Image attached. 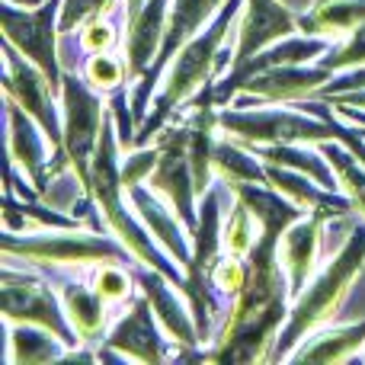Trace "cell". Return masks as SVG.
I'll return each instance as SVG.
<instances>
[{
    "mask_svg": "<svg viewBox=\"0 0 365 365\" xmlns=\"http://www.w3.org/2000/svg\"><path fill=\"white\" fill-rule=\"evenodd\" d=\"M334 109L343 115V119H349L353 125H359L365 132V109H356V106H346V103H334Z\"/></svg>",
    "mask_w": 365,
    "mask_h": 365,
    "instance_id": "obj_39",
    "label": "cell"
},
{
    "mask_svg": "<svg viewBox=\"0 0 365 365\" xmlns=\"http://www.w3.org/2000/svg\"><path fill=\"white\" fill-rule=\"evenodd\" d=\"M77 42H81V48L87 55H93V51H113L115 42H119V32H115L109 16H93L77 29Z\"/></svg>",
    "mask_w": 365,
    "mask_h": 365,
    "instance_id": "obj_36",
    "label": "cell"
},
{
    "mask_svg": "<svg viewBox=\"0 0 365 365\" xmlns=\"http://www.w3.org/2000/svg\"><path fill=\"white\" fill-rule=\"evenodd\" d=\"M119 0H64L61 4V36H74L87 19L93 16H109Z\"/></svg>",
    "mask_w": 365,
    "mask_h": 365,
    "instance_id": "obj_34",
    "label": "cell"
},
{
    "mask_svg": "<svg viewBox=\"0 0 365 365\" xmlns=\"http://www.w3.org/2000/svg\"><path fill=\"white\" fill-rule=\"evenodd\" d=\"M61 4L64 0H42L32 10H19L16 4H0V26H4V38L26 55L45 77L51 87L61 93V48H58V36H61Z\"/></svg>",
    "mask_w": 365,
    "mask_h": 365,
    "instance_id": "obj_10",
    "label": "cell"
},
{
    "mask_svg": "<svg viewBox=\"0 0 365 365\" xmlns=\"http://www.w3.org/2000/svg\"><path fill=\"white\" fill-rule=\"evenodd\" d=\"M158 145L154 148H132V151L125 154V164H119V180L122 186H125V192H132L135 186H141V182H148V177L154 173V167H158Z\"/></svg>",
    "mask_w": 365,
    "mask_h": 365,
    "instance_id": "obj_35",
    "label": "cell"
},
{
    "mask_svg": "<svg viewBox=\"0 0 365 365\" xmlns=\"http://www.w3.org/2000/svg\"><path fill=\"white\" fill-rule=\"evenodd\" d=\"M240 6H244V0H225L218 16H215L199 36L189 38V42L177 51V58L167 64L164 87H160V93L154 96L148 119L138 125L135 148H145L148 141L170 122V115L186 106L202 87H208L212 77L225 68V61L234 58V51H225V42H227V32H231V23H234Z\"/></svg>",
    "mask_w": 365,
    "mask_h": 365,
    "instance_id": "obj_2",
    "label": "cell"
},
{
    "mask_svg": "<svg viewBox=\"0 0 365 365\" xmlns=\"http://www.w3.org/2000/svg\"><path fill=\"white\" fill-rule=\"evenodd\" d=\"M135 282L141 285V295L151 302V308H154V314H158L160 327L170 334V340L177 343V346H195V343H202L192 311H186L180 304L177 292H173L177 285H173L164 272L151 269V266H141V269L135 272Z\"/></svg>",
    "mask_w": 365,
    "mask_h": 365,
    "instance_id": "obj_22",
    "label": "cell"
},
{
    "mask_svg": "<svg viewBox=\"0 0 365 365\" xmlns=\"http://www.w3.org/2000/svg\"><path fill=\"white\" fill-rule=\"evenodd\" d=\"M6 327V362L10 365H45L64 362L71 346L38 324H4Z\"/></svg>",
    "mask_w": 365,
    "mask_h": 365,
    "instance_id": "obj_24",
    "label": "cell"
},
{
    "mask_svg": "<svg viewBox=\"0 0 365 365\" xmlns=\"http://www.w3.org/2000/svg\"><path fill=\"white\" fill-rule=\"evenodd\" d=\"M0 289H4V324H38V327L51 330L55 336H61L71 349H77L81 336L71 327L64 304L51 295V289L42 279L16 272L13 266H4Z\"/></svg>",
    "mask_w": 365,
    "mask_h": 365,
    "instance_id": "obj_13",
    "label": "cell"
},
{
    "mask_svg": "<svg viewBox=\"0 0 365 365\" xmlns=\"http://www.w3.org/2000/svg\"><path fill=\"white\" fill-rule=\"evenodd\" d=\"M6 4H16V6H38L42 0H6Z\"/></svg>",
    "mask_w": 365,
    "mask_h": 365,
    "instance_id": "obj_42",
    "label": "cell"
},
{
    "mask_svg": "<svg viewBox=\"0 0 365 365\" xmlns=\"http://www.w3.org/2000/svg\"><path fill=\"white\" fill-rule=\"evenodd\" d=\"M141 4H145V0H125V16L138 13V10H141Z\"/></svg>",
    "mask_w": 365,
    "mask_h": 365,
    "instance_id": "obj_41",
    "label": "cell"
},
{
    "mask_svg": "<svg viewBox=\"0 0 365 365\" xmlns=\"http://www.w3.org/2000/svg\"><path fill=\"white\" fill-rule=\"evenodd\" d=\"M327 221H334L330 212H308L295 225L285 227L282 240H279V259H282V269L289 276L292 302L304 292L308 276L314 272L317 259H321V240H324V225Z\"/></svg>",
    "mask_w": 365,
    "mask_h": 365,
    "instance_id": "obj_17",
    "label": "cell"
},
{
    "mask_svg": "<svg viewBox=\"0 0 365 365\" xmlns=\"http://www.w3.org/2000/svg\"><path fill=\"white\" fill-rule=\"evenodd\" d=\"M259 240V221L253 215V208L247 205L240 195H234V208L227 215L225 227H221V250L231 257H250V250Z\"/></svg>",
    "mask_w": 365,
    "mask_h": 365,
    "instance_id": "obj_29",
    "label": "cell"
},
{
    "mask_svg": "<svg viewBox=\"0 0 365 365\" xmlns=\"http://www.w3.org/2000/svg\"><path fill=\"white\" fill-rule=\"evenodd\" d=\"M173 0H145L138 13L128 16L125 32V64H128V83H138L154 64L164 42L167 16H170Z\"/></svg>",
    "mask_w": 365,
    "mask_h": 365,
    "instance_id": "obj_21",
    "label": "cell"
},
{
    "mask_svg": "<svg viewBox=\"0 0 365 365\" xmlns=\"http://www.w3.org/2000/svg\"><path fill=\"white\" fill-rule=\"evenodd\" d=\"M321 151H324V158L330 160V167H334L336 180H340V189L353 199V208L365 221V167L340 145V141H321Z\"/></svg>",
    "mask_w": 365,
    "mask_h": 365,
    "instance_id": "obj_30",
    "label": "cell"
},
{
    "mask_svg": "<svg viewBox=\"0 0 365 365\" xmlns=\"http://www.w3.org/2000/svg\"><path fill=\"white\" fill-rule=\"evenodd\" d=\"M292 32H298V13L292 6H285L282 0H244L231 68L253 58L257 51L269 48L279 38L292 36Z\"/></svg>",
    "mask_w": 365,
    "mask_h": 365,
    "instance_id": "obj_16",
    "label": "cell"
},
{
    "mask_svg": "<svg viewBox=\"0 0 365 365\" xmlns=\"http://www.w3.org/2000/svg\"><path fill=\"white\" fill-rule=\"evenodd\" d=\"M365 269V221L349 231L346 244L336 250V257L317 272L308 282V289L292 302L289 317H285L282 330L276 340V353L272 359H289V353L304 340L308 334H314L317 327L330 321L340 311L343 298L349 295L353 282Z\"/></svg>",
    "mask_w": 365,
    "mask_h": 365,
    "instance_id": "obj_4",
    "label": "cell"
},
{
    "mask_svg": "<svg viewBox=\"0 0 365 365\" xmlns=\"http://www.w3.org/2000/svg\"><path fill=\"white\" fill-rule=\"evenodd\" d=\"M365 349V321L308 334L285 362H349Z\"/></svg>",
    "mask_w": 365,
    "mask_h": 365,
    "instance_id": "obj_23",
    "label": "cell"
},
{
    "mask_svg": "<svg viewBox=\"0 0 365 365\" xmlns=\"http://www.w3.org/2000/svg\"><path fill=\"white\" fill-rule=\"evenodd\" d=\"M365 23V0H314L311 10L298 16V29L304 36L346 38L356 26Z\"/></svg>",
    "mask_w": 365,
    "mask_h": 365,
    "instance_id": "obj_25",
    "label": "cell"
},
{
    "mask_svg": "<svg viewBox=\"0 0 365 365\" xmlns=\"http://www.w3.org/2000/svg\"><path fill=\"white\" fill-rule=\"evenodd\" d=\"M119 151H122L119 135H115V122H113V113H109L106 125H103V135H100V145H96V154H93V160H90V195H93V202H96V212H100L103 225L113 231V237H119L141 266L160 269L182 292L186 272L173 269L170 259L160 253L158 240H154L151 231L145 227V221L135 215V208L128 212L125 199H122L125 186H122V180H119Z\"/></svg>",
    "mask_w": 365,
    "mask_h": 365,
    "instance_id": "obj_3",
    "label": "cell"
},
{
    "mask_svg": "<svg viewBox=\"0 0 365 365\" xmlns=\"http://www.w3.org/2000/svg\"><path fill=\"white\" fill-rule=\"evenodd\" d=\"M362 87H365V64H356V68L340 71V74L330 77V83L317 96L330 100V96H336V93H349V90H362Z\"/></svg>",
    "mask_w": 365,
    "mask_h": 365,
    "instance_id": "obj_37",
    "label": "cell"
},
{
    "mask_svg": "<svg viewBox=\"0 0 365 365\" xmlns=\"http://www.w3.org/2000/svg\"><path fill=\"white\" fill-rule=\"evenodd\" d=\"M4 55H6L4 58V90L13 103H19V106L42 125L45 138L51 141V180H55L71 167L68 154H64V119L55 106L58 90L51 87L48 77L26 55H19L6 38H4Z\"/></svg>",
    "mask_w": 365,
    "mask_h": 365,
    "instance_id": "obj_7",
    "label": "cell"
},
{
    "mask_svg": "<svg viewBox=\"0 0 365 365\" xmlns=\"http://www.w3.org/2000/svg\"><path fill=\"white\" fill-rule=\"evenodd\" d=\"M6 128H10V160L38 189V195H45L51 186V160L42 141V125L6 96Z\"/></svg>",
    "mask_w": 365,
    "mask_h": 365,
    "instance_id": "obj_18",
    "label": "cell"
},
{
    "mask_svg": "<svg viewBox=\"0 0 365 365\" xmlns=\"http://www.w3.org/2000/svg\"><path fill=\"white\" fill-rule=\"evenodd\" d=\"M317 64H324V68L334 71V74L356 68V64H365V23L356 26V29L349 32L340 45H336V48L330 45V51L317 58Z\"/></svg>",
    "mask_w": 365,
    "mask_h": 365,
    "instance_id": "obj_33",
    "label": "cell"
},
{
    "mask_svg": "<svg viewBox=\"0 0 365 365\" xmlns=\"http://www.w3.org/2000/svg\"><path fill=\"white\" fill-rule=\"evenodd\" d=\"M4 257L23 259L38 269H93L100 263H132V250L119 237H96L81 234V227H58V231L16 237L13 231L4 234Z\"/></svg>",
    "mask_w": 365,
    "mask_h": 365,
    "instance_id": "obj_6",
    "label": "cell"
},
{
    "mask_svg": "<svg viewBox=\"0 0 365 365\" xmlns=\"http://www.w3.org/2000/svg\"><path fill=\"white\" fill-rule=\"evenodd\" d=\"M128 202H132L135 215L145 221V227L151 231V237L167 250V257H170L173 263H180V269L186 272V266L192 263V247H189L192 234L182 225L180 215L170 212V208L160 202V195L154 192L151 186H145V182L128 192Z\"/></svg>",
    "mask_w": 365,
    "mask_h": 365,
    "instance_id": "obj_20",
    "label": "cell"
},
{
    "mask_svg": "<svg viewBox=\"0 0 365 365\" xmlns=\"http://www.w3.org/2000/svg\"><path fill=\"white\" fill-rule=\"evenodd\" d=\"M215 177L227 186L234 182H266V164L257 154H247L244 145H237L234 138H221L215 141Z\"/></svg>",
    "mask_w": 365,
    "mask_h": 365,
    "instance_id": "obj_28",
    "label": "cell"
},
{
    "mask_svg": "<svg viewBox=\"0 0 365 365\" xmlns=\"http://www.w3.org/2000/svg\"><path fill=\"white\" fill-rule=\"evenodd\" d=\"M330 45H334V38H324V36H285V38H279V42L269 45V48H263L253 58H247V61L234 64V68L221 77V83H215V103L225 106L237 90H244V83L250 81L253 74H259V71L282 68V64L317 61L321 55L330 51Z\"/></svg>",
    "mask_w": 365,
    "mask_h": 365,
    "instance_id": "obj_15",
    "label": "cell"
},
{
    "mask_svg": "<svg viewBox=\"0 0 365 365\" xmlns=\"http://www.w3.org/2000/svg\"><path fill=\"white\" fill-rule=\"evenodd\" d=\"M327 103H346V106L365 109V87L362 90H349V93H336V96H330Z\"/></svg>",
    "mask_w": 365,
    "mask_h": 365,
    "instance_id": "obj_40",
    "label": "cell"
},
{
    "mask_svg": "<svg viewBox=\"0 0 365 365\" xmlns=\"http://www.w3.org/2000/svg\"><path fill=\"white\" fill-rule=\"evenodd\" d=\"M362 359H365V349H362Z\"/></svg>",
    "mask_w": 365,
    "mask_h": 365,
    "instance_id": "obj_43",
    "label": "cell"
},
{
    "mask_svg": "<svg viewBox=\"0 0 365 365\" xmlns=\"http://www.w3.org/2000/svg\"><path fill=\"white\" fill-rule=\"evenodd\" d=\"M106 93L93 90L83 77L64 71L61 77V119H64V154L71 160V173L83 182L90 192V160L100 145L103 125L109 119Z\"/></svg>",
    "mask_w": 365,
    "mask_h": 365,
    "instance_id": "obj_9",
    "label": "cell"
},
{
    "mask_svg": "<svg viewBox=\"0 0 365 365\" xmlns=\"http://www.w3.org/2000/svg\"><path fill=\"white\" fill-rule=\"evenodd\" d=\"M90 285L106 304H125L132 302V276L125 263H100L90 272Z\"/></svg>",
    "mask_w": 365,
    "mask_h": 365,
    "instance_id": "obj_32",
    "label": "cell"
},
{
    "mask_svg": "<svg viewBox=\"0 0 365 365\" xmlns=\"http://www.w3.org/2000/svg\"><path fill=\"white\" fill-rule=\"evenodd\" d=\"M234 195L253 208L259 221V240L250 250V276L247 289L227 311L221 334L215 336L212 349H202L199 359L205 362H269L276 353V340L289 317V276L279 259V240L285 227L304 218V208L282 195L279 189L257 186V182H234Z\"/></svg>",
    "mask_w": 365,
    "mask_h": 365,
    "instance_id": "obj_1",
    "label": "cell"
},
{
    "mask_svg": "<svg viewBox=\"0 0 365 365\" xmlns=\"http://www.w3.org/2000/svg\"><path fill=\"white\" fill-rule=\"evenodd\" d=\"M221 6H225V0H173L170 4V16H167L160 51H158V58H154V64L148 68V74L135 83V93H132V115L138 125L148 119V109H151L148 103L154 100V83H160L167 64L177 58V51L189 38L205 29V23H212V19L218 16Z\"/></svg>",
    "mask_w": 365,
    "mask_h": 365,
    "instance_id": "obj_12",
    "label": "cell"
},
{
    "mask_svg": "<svg viewBox=\"0 0 365 365\" xmlns=\"http://www.w3.org/2000/svg\"><path fill=\"white\" fill-rule=\"evenodd\" d=\"M158 314H154L151 302L145 295L135 298L128 311L115 321V327L106 334L103 349L96 356L100 359H135V362H164L167 356V340H160Z\"/></svg>",
    "mask_w": 365,
    "mask_h": 365,
    "instance_id": "obj_14",
    "label": "cell"
},
{
    "mask_svg": "<svg viewBox=\"0 0 365 365\" xmlns=\"http://www.w3.org/2000/svg\"><path fill=\"white\" fill-rule=\"evenodd\" d=\"M221 186H212L202 195L199 205V227L192 231V263L186 266V282H182V295L189 302V311L199 327V340H212L215 327V295H212V269L218 263L221 250Z\"/></svg>",
    "mask_w": 365,
    "mask_h": 365,
    "instance_id": "obj_8",
    "label": "cell"
},
{
    "mask_svg": "<svg viewBox=\"0 0 365 365\" xmlns=\"http://www.w3.org/2000/svg\"><path fill=\"white\" fill-rule=\"evenodd\" d=\"M83 81L90 83L100 93H115L119 87L128 83V64L125 55H113V51H93V55L83 61Z\"/></svg>",
    "mask_w": 365,
    "mask_h": 365,
    "instance_id": "obj_31",
    "label": "cell"
},
{
    "mask_svg": "<svg viewBox=\"0 0 365 365\" xmlns=\"http://www.w3.org/2000/svg\"><path fill=\"white\" fill-rule=\"evenodd\" d=\"M218 132L225 138H234L244 148H263V145H289V141H302V145H321V141H334V115L327 109V100L317 103L302 100L295 109L263 106V109H227L218 113Z\"/></svg>",
    "mask_w": 365,
    "mask_h": 365,
    "instance_id": "obj_5",
    "label": "cell"
},
{
    "mask_svg": "<svg viewBox=\"0 0 365 365\" xmlns=\"http://www.w3.org/2000/svg\"><path fill=\"white\" fill-rule=\"evenodd\" d=\"M334 141H340V145L365 167V132H356V128L343 125L340 119H334Z\"/></svg>",
    "mask_w": 365,
    "mask_h": 365,
    "instance_id": "obj_38",
    "label": "cell"
},
{
    "mask_svg": "<svg viewBox=\"0 0 365 365\" xmlns=\"http://www.w3.org/2000/svg\"><path fill=\"white\" fill-rule=\"evenodd\" d=\"M253 154H257L263 164L289 167V170L308 173L311 180H317L327 189H340V180H336L330 160L324 158V151H311V148L302 145V141H289V145H263V148H253Z\"/></svg>",
    "mask_w": 365,
    "mask_h": 365,
    "instance_id": "obj_27",
    "label": "cell"
},
{
    "mask_svg": "<svg viewBox=\"0 0 365 365\" xmlns=\"http://www.w3.org/2000/svg\"><path fill=\"white\" fill-rule=\"evenodd\" d=\"M334 71H327L324 64L304 68V64H282V68H269L253 74L244 83L247 96H257L259 103H302L317 96L330 83Z\"/></svg>",
    "mask_w": 365,
    "mask_h": 365,
    "instance_id": "obj_19",
    "label": "cell"
},
{
    "mask_svg": "<svg viewBox=\"0 0 365 365\" xmlns=\"http://www.w3.org/2000/svg\"><path fill=\"white\" fill-rule=\"evenodd\" d=\"M61 304L68 311V321L74 327V334L81 336V343H96L106 334V308L109 304L96 295L93 285L83 282H61Z\"/></svg>",
    "mask_w": 365,
    "mask_h": 365,
    "instance_id": "obj_26",
    "label": "cell"
},
{
    "mask_svg": "<svg viewBox=\"0 0 365 365\" xmlns=\"http://www.w3.org/2000/svg\"><path fill=\"white\" fill-rule=\"evenodd\" d=\"M158 167L148 177V186L173 208L189 227V234L199 227V208H195V177L189 164V125H164L158 132Z\"/></svg>",
    "mask_w": 365,
    "mask_h": 365,
    "instance_id": "obj_11",
    "label": "cell"
}]
</instances>
